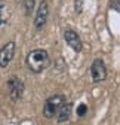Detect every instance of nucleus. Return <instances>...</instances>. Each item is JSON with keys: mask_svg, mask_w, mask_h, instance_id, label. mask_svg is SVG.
<instances>
[{"mask_svg": "<svg viewBox=\"0 0 120 125\" xmlns=\"http://www.w3.org/2000/svg\"><path fill=\"white\" fill-rule=\"evenodd\" d=\"M49 62H51L49 54L44 49H33L28 52V55L25 58V64H27L28 70L33 73H42L43 70H46Z\"/></svg>", "mask_w": 120, "mask_h": 125, "instance_id": "1", "label": "nucleus"}, {"mask_svg": "<svg viewBox=\"0 0 120 125\" xmlns=\"http://www.w3.org/2000/svg\"><path fill=\"white\" fill-rule=\"evenodd\" d=\"M64 103H67V100L62 94H55V95L49 97L44 101V106H43V116L48 119H53Z\"/></svg>", "mask_w": 120, "mask_h": 125, "instance_id": "2", "label": "nucleus"}, {"mask_svg": "<svg viewBox=\"0 0 120 125\" xmlns=\"http://www.w3.org/2000/svg\"><path fill=\"white\" fill-rule=\"evenodd\" d=\"M8 91L13 101L21 100L22 94H24V83L18 76H10L8 79Z\"/></svg>", "mask_w": 120, "mask_h": 125, "instance_id": "3", "label": "nucleus"}, {"mask_svg": "<svg viewBox=\"0 0 120 125\" xmlns=\"http://www.w3.org/2000/svg\"><path fill=\"white\" fill-rule=\"evenodd\" d=\"M91 76L94 82H102L105 81L107 77V67L105 62H104L101 58H95L92 66H91Z\"/></svg>", "mask_w": 120, "mask_h": 125, "instance_id": "4", "label": "nucleus"}, {"mask_svg": "<svg viewBox=\"0 0 120 125\" xmlns=\"http://www.w3.org/2000/svg\"><path fill=\"white\" fill-rule=\"evenodd\" d=\"M48 15H49V6L46 0H42L37 6V12H36V17H34V27L37 30H42L48 21Z\"/></svg>", "mask_w": 120, "mask_h": 125, "instance_id": "5", "label": "nucleus"}, {"mask_svg": "<svg viewBox=\"0 0 120 125\" xmlns=\"http://www.w3.org/2000/svg\"><path fill=\"white\" fill-rule=\"evenodd\" d=\"M13 55H15V42H8L6 45H3L0 49V67L6 69L13 60Z\"/></svg>", "mask_w": 120, "mask_h": 125, "instance_id": "6", "label": "nucleus"}, {"mask_svg": "<svg viewBox=\"0 0 120 125\" xmlns=\"http://www.w3.org/2000/svg\"><path fill=\"white\" fill-rule=\"evenodd\" d=\"M64 40L67 42V45L70 46V48L73 51H76V52H80L82 51V40H80V36L76 33L74 30H65L64 31Z\"/></svg>", "mask_w": 120, "mask_h": 125, "instance_id": "7", "label": "nucleus"}, {"mask_svg": "<svg viewBox=\"0 0 120 125\" xmlns=\"http://www.w3.org/2000/svg\"><path fill=\"white\" fill-rule=\"evenodd\" d=\"M71 112H73V104L71 103H64L62 107L59 109V112L56 113L55 118H58V122L62 124V122H67L71 116Z\"/></svg>", "mask_w": 120, "mask_h": 125, "instance_id": "8", "label": "nucleus"}, {"mask_svg": "<svg viewBox=\"0 0 120 125\" xmlns=\"http://www.w3.org/2000/svg\"><path fill=\"white\" fill-rule=\"evenodd\" d=\"M34 5H36V0H24V9L27 15H30L34 10Z\"/></svg>", "mask_w": 120, "mask_h": 125, "instance_id": "9", "label": "nucleus"}, {"mask_svg": "<svg viewBox=\"0 0 120 125\" xmlns=\"http://www.w3.org/2000/svg\"><path fill=\"white\" fill-rule=\"evenodd\" d=\"M83 2H85V0H76V2H74V9H76L77 13H82V10H83Z\"/></svg>", "mask_w": 120, "mask_h": 125, "instance_id": "10", "label": "nucleus"}, {"mask_svg": "<svg viewBox=\"0 0 120 125\" xmlns=\"http://www.w3.org/2000/svg\"><path fill=\"white\" fill-rule=\"evenodd\" d=\"M86 112H87L86 104H80V106L77 107V116H85V115H86Z\"/></svg>", "mask_w": 120, "mask_h": 125, "instance_id": "11", "label": "nucleus"}, {"mask_svg": "<svg viewBox=\"0 0 120 125\" xmlns=\"http://www.w3.org/2000/svg\"><path fill=\"white\" fill-rule=\"evenodd\" d=\"M114 9L116 10H120V8H119V0H114Z\"/></svg>", "mask_w": 120, "mask_h": 125, "instance_id": "12", "label": "nucleus"}, {"mask_svg": "<svg viewBox=\"0 0 120 125\" xmlns=\"http://www.w3.org/2000/svg\"><path fill=\"white\" fill-rule=\"evenodd\" d=\"M5 22V17H2V13H0V25Z\"/></svg>", "mask_w": 120, "mask_h": 125, "instance_id": "13", "label": "nucleus"}]
</instances>
